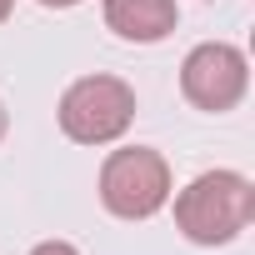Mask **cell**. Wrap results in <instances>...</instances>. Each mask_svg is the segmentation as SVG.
<instances>
[{"instance_id":"6da1fadb","label":"cell","mask_w":255,"mask_h":255,"mask_svg":"<svg viewBox=\"0 0 255 255\" xmlns=\"http://www.w3.org/2000/svg\"><path fill=\"white\" fill-rule=\"evenodd\" d=\"M255 220V185L240 170H205L175 195V225L190 245H230Z\"/></svg>"},{"instance_id":"7a4b0ae2","label":"cell","mask_w":255,"mask_h":255,"mask_svg":"<svg viewBox=\"0 0 255 255\" xmlns=\"http://www.w3.org/2000/svg\"><path fill=\"white\" fill-rule=\"evenodd\" d=\"M135 120V90L115 75H80L60 95V130L75 145H110Z\"/></svg>"},{"instance_id":"3957f363","label":"cell","mask_w":255,"mask_h":255,"mask_svg":"<svg viewBox=\"0 0 255 255\" xmlns=\"http://www.w3.org/2000/svg\"><path fill=\"white\" fill-rule=\"evenodd\" d=\"M100 200L120 220H150L170 200V165L150 145H125L110 150L100 165Z\"/></svg>"},{"instance_id":"277c9868","label":"cell","mask_w":255,"mask_h":255,"mask_svg":"<svg viewBox=\"0 0 255 255\" xmlns=\"http://www.w3.org/2000/svg\"><path fill=\"white\" fill-rule=\"evenodd\" d=\"M245 85H250V65H245V55H240L235 45H225V40L195 45V50L185 55V65H180V90H185V100H190L195 110H210V115L235 110L240 95H245Z\"/></svg>"},{"instance_id":"5b68a950","label":"cell","mask_w":255,"mask_h":255,"mask_svg":"<svg viewBox=\"0 0 255 255\" xmlns=\"http://www.w3.org/2000/svg\"><path fill=\"white\" fill-rule=\"evenodd\" d=\"M105 25L120 40L155 45L180 25V10H175V0H105Z\"/></svg>"},{"instance_id":"8992f818","label":"cell","mask_w":255,"mask_h":255,"mask_svg":"<svg viewBox=\"0 0 255 255\" xmlns=\"http://www.w3.org/2000/svg\"><path fill=\"white\" fill-rule=\"evenodd\" d=\"M30 255H80L75 245H65V240H45V245H35Z\"/></svg>"},{"instance_id":"52a82bcc","label":"cell","mask_w":255,"mask_h":255,"mask_svg":"<svg viewBox=\"0 0 255 255\" xmlns=\"http://www.w3.org/2000/svg\"><path fill=\"white\" fill-rule=\"evenodd\" d=\"M40 5H50V10H70V5H80V0H40Z\"/></svg>"},{"instance_id":"ba28073f","label":"cell","mask_w":255,"mask_h":255,"mask_svg":"<svg viewBox=\"0 0 255 255\" xmlns=\"http://www.w3.org/2000/svg\"><path fill=\"white\" fill-rule=\"evenodd\" d=\"M10 10H15V0H0V25L10 20Z\"/></svg>"},{"instance_id":"9c48e42d","label":"cell","mask_w":255,"mask_h":255,"mask_svg":"<svg viewBox=\"0 0 255 255\" xmlns=\"http://www.w3.org/2000/svg\"><path fill=\"white\" fill-rule=\"evenodd\" d=\"M5 130H10V115H5V105H0V140H5Z\"/></svg>"}]
</instances>
